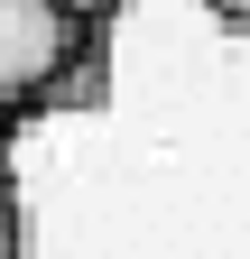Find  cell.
<instances>
[{
    "label": "cell",
    "mask_w": 250,
    "mask_h": 259,
    "mask_svg": "<svg viewBox=\"0 0 250 259\" xmlns=\"http://www.w3.org/2000/svg\"><path fill=\"white\" fill-rule=\"evenodd\" d=\"M74 10L65 0H0V111L28 102V93H47L56 74H65L74 56Z\"/></svg>",
    "instance_id": "obj_1"
},
{
    "label": "cell",
    "mask_w": 250,
    "mask_h": 259,
    "mask_svg": "<svg viewBox=\"0 0 250 259\" xmlns=\"http://www.w3.org/2000/svg\"><path fill=\"white\" fill-rule=\"evenodd\" d=\"M0 259H19V194H10V167H0Z\"/></svg>",
    "instance_id": "obj_2"
},
{
    "label": "cell",
    "mask_w": 250,
    "mask_h": 259,
    "mask_svg": "<svg viewBox=\"0 0 250 259\" xmlns=\"http://www.w3.org/2000/svg\"><path fill=\"white\" fill-rule=\"evenodd\" d=\"M204 10L223 19V28H241V37H250V0H204Z\"/></svg>",
    "instance_id": "obj_3"
},
{
    "label": "cell",
    "mask_w": 250,
    "mask_h": 259,
    "mask_svg": "<svg viewBox=\"0 0 250 259\" xmlns=\"http://www.w3.org/2000/svg\"><path fill=\"white\" fill-rule=\"evenodd\" d=\"M65 10H74V19H111L120 0H65Z\"/></svg>",
    "instance_id": "obj_4"
}]
</instances>
